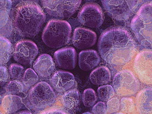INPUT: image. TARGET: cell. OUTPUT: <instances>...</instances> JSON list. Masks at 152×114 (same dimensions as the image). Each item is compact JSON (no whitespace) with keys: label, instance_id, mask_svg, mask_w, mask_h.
<instances>
[{"label":"cell","instance_id":"cell-1","mask_svg":"<svg viewBox=\"0 0 152 114\" xmlns=\"http://www.w3.org/2000/svg\"><path fill=\"white\" fill-rule=\"evenodd\" d=\"M136 43L129 30L121 26L110 27L101 34L98 43L99 52L106 61L115 65L124 64L133 57Z\"/></svg>","mask_w":152,"mask_h":114},{"label":"cell","instance_id":"cell-2","mask_svg":"<svg viewBox=\"0 0 152 114\" xmlns=\"http://www.w3.org/2000/svg\"><path fill=\"white\" fill-rule=\"evenodd\" d=\"M46 20V15L39 4L32 1L19 3L12 15L14 27L20 35L33 37L40 32Z\"/></svg>","mask_w":152,"mask_h":114},{"label":"cell","instance_id":"cell-3","mask_svg":"<svg viewBox=\"0 0 152 114\" xmlns=\"http://www.w3.org/2000/svg\"><path fill=\"white\" fill-rule=\"evenodd\" d=\"M72 31L71 25L66 21L50 20L43 31L42 39L48 47L53 49L59 48L69 42Z\"/></svg>","mask_w":152,"mask_h":114},{"label":"cell","instance_id":"cell-4","mask_svg":"<svg viewBox=\"0 0 152 114\" xmlns=\"http://www.w3.org/2000/svg\"><path fill=\"white\" fill-rule=\"evenodd\" d=\"M131 28L138 42L152 48V3L146 2L138 10L132 19Z\"/></svg>","mask_w":152,"mask_h":114},{"label":"cell","instance_id":"cell-5","mask_svg":"<svg viewBox=\"0 0 152 114\" xmlns=\"http://www.w3.org/2000/svg\"><path fill=\"white\" fill-rule=\"evenodd\" d=\"M108 15L117 20L128 19L139 6L141 1H101Z\"/></svg>","mask_w":152,"mask_h":114},{"label":"cell","instance_id":"cell-6","mask_svg":"<svg viewBox=\"0 0 152 114\" xmlns=\"http://www.w3.org/2000/svg\"><path fill=\"white\" fill-rule=\"evenodd\" d=\"M28 98L33 108L42 109L54 103L56 95L48 83L42 82L38 83L31 88L29 93Z\"/></svg>","mask_w":152,"mask_h":114},{"label":"cell","instance_id":"cell-7","mask_svg":"<svg viewBox=\"0 0 152 114\" xmlns=\"http://www.w3.org/2000/svg\"><path fill=\"white\" fill-rule=\"evenodd\" d=\"M113 86L116 93L121 96H133L138 91L140 83L136 76L131 71L124 70L114 77Z\"/></svg>","mask_w":152,"mask_h":114},{"label":"cell","instance_id":"cell-8","mask_svg":"<svg viewBox=\"0 0 152 114\" xmlns=\"http://www.w3.org/2000/svg\"><path fill=\"white\" fill-rule=\"evenodd\" d=\"M42 4L50 16L59 18H66L72 16L81 3V1L57 0L41 1Z\"/></svg>","mask_w":152,"mask_h":114},{"label":"cell","instance_id":"cell-9","mask_svg":"<svg viewBox=\"0 0 152 114\" xmlns=\"http://www.w3.org/2000/svg\"><path fill=\"white\" fill-rule=\"evenodd\" d=\"M79 22L85 26L98 28L101 26L104 20L103 10L97 4L88 3L82 7L78 15Z\"/></svg>","mask_w":152,"mask_h":114},{"label":"cell","instance_id":"cell-10","mask_svg":"<svg viewBox=\"0 0 152 114\" xmlns=\"http://www.w3.org/2000/svg\"><path fill=\"white\" fill-rule=\"evenodd\" d=\"M38 53L39 49L35 43L29 40H23L15 45L13 57L19 64L28 66L31 64Z\"/></svg>","mask_w":152,"mask_h":114},{"label":"cell","instance_id":"cell-11","mask_svg":"<svg viewBox=\"0 0 152 114\" xmlns=\"http://www.w3.org/2000/svg\"><path fill=\"white\" fill-rule=\"evenodd\" d=\"M134 68L139 77L144 83L152 84V51L145 50L139 53L134 61Z\"/></svg>","mask_w":152,"mask_h":114},{"label":"cell","instance_id":"cell-12","mask_svg":"<svg viewBox=\"0 0 152 114\" xmlns=\"http://www.w3.org/2000/svg\"><path fill=\"white\" fill-rule=\"evenodd\" d=\"M97 38L96 34L93 31L85 28L78 27L74 31L72 41L76 48L84 49L94 46Z\"/></svg>","mask_w":152,"mask_h":114},{"label":"cell","instance_id":"cell-13","mask_svg":"<svg viewBox=\"0 0 152 114\" xmlns=\"http://www.w3.org/2000/svg\"><path fill=\"white\" fill-rule=\"evenodd\" d=\"M54 56L58 66L61 69H72L77 65V53L73 47H66L58 50L55 53Z\"/></svg>","mask_w":152,"mask_h":114},{"label":"cell","instance_id":"cell-14","mask_svg":"<svg viewBox=\"0 0 152 114\" xmlns=\"http://www.w3.org/2000/svg\"><path fill=\"white\" fill-rule=\"evenodd\" d=\"M51 83L56 91L62 93L70 89L75 85V79L71 73L60 70L55 73Z\"/></svg>","mask_w":152,"mask_h":114},{"label":"cell","instance_id":"cell-15","mask_svg":"<svg viewBox=\"0 0 152 114\" xmlns=\"http://www.w3.org/2000/svg\"><path fill=\"white\" fill-rule=\"evenodd\" d=\"M55 64L52 57L43 54L38 57L33 65L35 71L42 78H46L49 77L53 72Z\"/></svg>","mask_w":152,"mask_h":114},{"label":"cell","instance_id":"cell-16","mask_svg":"<svg viewBox=\"0 0 152 114\" xmlns=\"http://www.w3.org/2000/svg\"><path fill=\"white\" fill-rule=\"evenodd\" d=\"M100 61L99 56L94 50H82L79 55V65L80 69L84 71L93 69L99 64Z\"/></svg>","mask_w":152,"mask_h":114},{"label":"cell","instance_id":"cell-17","mask_svg":"<svg viewBox=\"0 0 152 114\" xmlns=\"http://www.w3.org/2000/svg\"><path fill=\"white\" fill-rule=\"evenodd\" d=\"M136 102L137 110L141 114H152V88L145 87L139 92Z\"/></svg>","mask_w":152,"mask_h":114},{"label":"cell","instance_id":"cell-18","mask_svg":"<svg viewBox=\"0 0 152 114\" xmlns=\"http://www.w3.org/2000/svg\"><path fill=\"white\" fill-rule=\"evenodd\" d=\"M1 106L3 110L8 114L17 112L23 106L21 97L15 95H7L3 98Z\"/></svg>","mask_w":152,"mask_h":114},{"label":"cell","instance_id":"cell-19","mask_svg":"<svg viewBox=\"0 0 152 114\" xmlns=\"http://www.w3.org/2000/svg\"><path fill=\"white\" fill-rule=\"evenodd\" d=\"M109 70L104 66L99 67L93 70L90 75V79L94 84L102 85L108 83L110 80Z\"/></svg>","mask_w":152,"mask_h":114},{"label":"cell","instance_id":"cell-20","mask_svg":"<svg viewBox=\"0 0 152 114\" xmlns=\"http://www.w3.org/2000/svg\"><path fill=\"white\" fill-rule=\"evenodd\" d=\"M62 100L66 107L69 108H74L77 107L80 103V94L77 90H70L63 95Z\"/></svg>","mask_w":152,"mask_h":114},{"label":"cell","instance_id":"cell-21","mask_svg":"<svg viewBox=\"0 0 152 114\" xmlns=\"http://www.w3.org/2000/svg\"><path fill=\"white\" fill-rule=\"evenodd\" d=\"M12 52L10 41L6 38L1 36V66L5 64L9 61Z\"/></svg>","mask_w":152,"mask_h":114},{"label":"cell","instance_id":"cell-22","mask_svg":"<svg viewBox=\"0 0 152 114\" xmlns=\"http://www.w3.org/2000/svg\"><path fill=\"white\" fill-rule=\"evenodd\" d=\"M38 80L39 77L36 72L32 69L29 68L24 72L22 82L27 91L37 82Z\"/></svg>","mask_w":152,"mask_h":114},{"label":"cell","instance_id":"cell-23","mask_svg":"<svg viewBox=\"0 0 152 114\" xmlns=\"http://www.w3.org/2000/svg\"><path fill=\"white\" fill-rule=\"evenodd\" d=\"M5 89L7 93L15 95L27 91L22 83L17 80L8 82L5 86Z\"/></svg>","mask_w":152,"mask_h":114},{"label":"cell","instance_id":"cell-24","mask_svg":"<svg viewBox=\"0 0 152 114\" xmlns=\"http://www.w3.org/2000/svg\"><path fill=\"white\" fill-rule=\"evenodd\" d=\"M82 98L84 105L87 107L93 106L97 100L95 91L91 88H87L84 91Z\"/></svg>","mask_w":152,"mask_h":114},{"label":"cell","instance_id":"cell-25","mask_svg":"<svg viewBox=\"0 0 152 114\" xmlns=\"http://www.w3.org/2000/svg\"><path fill=\"white\" fill-rule=\"evenodd\" d=\"M97 92L99 99L104 101H109L115 94L113 87L109 85L100 86Z\"/></svg>","mask_w":152,"mask_h":114},{"label":"cell","instance_id":"cell-26","mask_svg":"<svg viewBox=\"0 0 152 114\" xmlns=\"http://www.w3.org/2000/svg\"><path fill=\"white\" fill-rule=\"evenodd\" d=\"M8 72L11 79L17 80H20L22 79L24 72V68L20 65L13 63L10 66Z\"/></svg>","mask_w":152,"mask_h":114},{"label":"cell","instance_id":"cell-27","mask_svg":"<svg viewBox=\"0 0 152 114\" xmlns=\"http://www.w3.org/2000/svg\"><path fill=\"white\" fill-rule=\"evenodd\" d=\"M11 6L10 1H1V26H4L7 22Z\"/></svg>","mask_w":152,"mask_h":114},{"label":"cell","instance_id":"cell-28","mask_svg":"<svg viewBox=\"0 0 152 114\" xmlns=\"http://www.w3.org/2000/svg\"><path fill=\"white\" fill-rule=\"evenodd\" d=\"M120 105L122 110L126 113L131 112L134 108L133 100L129 97L122 98L121 100Z\"/></svg>","mask_w":152,"mask_h":114},{"label":"cell","instance_id":"cell-29","mask_svg":"<svg viewBox=\"0 0 152 114\" xmlns=\"http://www.w3.org/2000/svg\"><path fill=\"white\" fill-rule=\"evenodd\" d=\"M120 104L119 99L117 98H114L109 100L107 103V109L110 113H116L120 109Z\"/></svg>","mask_w":152,"mask_h":114},{"label":"cell","instance_id":"cell-30","mask_svg":"<svg viewBox=\"0 0 152 114\" xmlns=\"http://www.w3.org/2000/svg\"><path fill=\"white\" fill-rule=\"evenodd\" d=\"M92 112L94 114H106V108L105 104L102 102H98L93 107Z\"/></svg>","mask_w":152,"mask_h":114},{"label":"cell","instance_id":"cell-31","mask_svg":"<svg viewBox=\"0 0 152 114\" xmlns=\"http://www.w3.org/2000/svg\"><path fill=\"white\" fill-rule=\"evenodd\" d=\"M8 79V75L6 68L1 66V84L6 82Z\"/></svg>","mask_w":152,"mask_h":114},{"label":"cell","instance_id":"cell-32","mask_svg":"<svg viewBox=\"0 0 152 114\" xmlns=\"http://www.w3.org/2000/svg\"><path fill=\"white\" fill-rule=\"evenodd\" d=\"M43 114H68L65 111L61 109H55L44 113Z\"/></svg>","mask_w":152,"mask_h":114},{"label":"cell","instance_id":"cell-33","mask_svg":"<svg viewBox=\"0 0 152 114\" xmlns=\"http://www.w3.org/2000/svg\"><path fill=\"white\" fill-rule=\"evenodd\" d=\"M15 114H32L30 112L27 110H23L15 113Z\"/></svg>","mask_w":152,"mask_h":114},{"label":"cell","instance_id":"cell-34","mask_svg":"<svg viewBox=\"0 0 152 114\" xmlns=\"http://www.w3.org/2000/svg\"><path fill=\"white\" fill-rule=\"evenodd\" d=\"M82 114H92L90 112H86V113H85Z\"/></svg>","mask_w":152,"mask_h":114},{"label":"cell","instance_id":"cell-35","mask_svg":"<svg viewBox=\"0 0 152 114\" xmlns=\"http://www.w3.org/2000/svg\"><path fill=\"white\" fill-rule=\"evenodd\" d=\"M113 114H123L122 113H114Z\"/></svg>","mask_w":152,"mask_h":114},{"label":"cell","instance_id":"cell-36","mask_svg":"<svg viewBox=\"0 0 152 114\" xmlns=\"http://www.w3.org/2000/svg\"><path fill=\"white\" fill-rule=\"evenodd\" d=\"M1 114H2V113H1Z\"/></svg>","mask_w":152,"mask_h":114}]
</instances>
